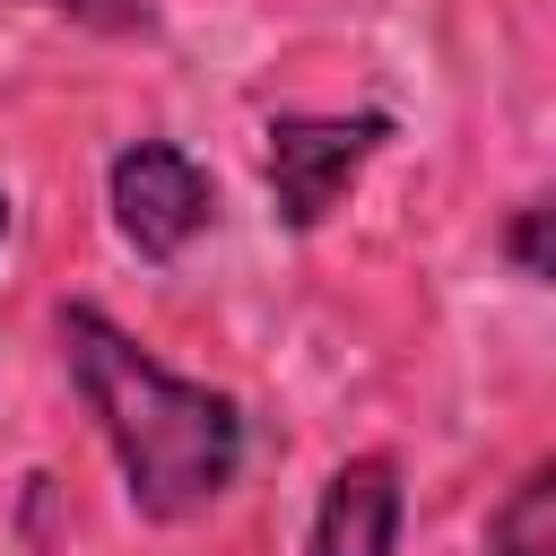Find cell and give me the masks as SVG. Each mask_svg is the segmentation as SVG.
Instances as JSON below:
<instances>
[{
    "instance_id": "5b68a950",
    "label": "cell",
    "mask_w": 556,
    "mask_h": 556,
    "mask_svg": "<svg viewBox=\"0 0 556 556\" xmlns=\"http://www.w3.org/2000/svg\"><path fill=\"white\" fill-rule=\"evenodd\" d=\"M486 556H556V460H530L486 513Z\"/></svg>"
},
{
    "instance_id": "277c9868",
    "label": "cell",
    "mask_w": 556,
    "mask_h": 556,
    "mask_svg": "<svg viewBox=\"0 0 556 556\" xmlns=\"http://www.w3.org/2000/svg\"><path fill=\"white\" fill-rule=\"evenodd\" d=\"M400 521H408L400 460H391V452H348V460L321 478L304 556H400Z\"/></svg>"
},
{
    "instance_id": "8992f818",
    "label": "cell",
    "mask_w": 556,
    "mask_h": 556,
    "mask_svg": "<svg viewBox=\"0 0 556 556\" xmlns=\"http://www.w3.org/2000/svg\"><path fill=\"white\" fill-rule=\"evenodd\" d=\"M495 252L513 261V278H530V287H547V200H521V208L504 217V235H495Z\"/></svg>"
},
{
    "instance_id": "52a82bcc",
    "label": "cell",
    "mask_w": 556,
    "mask_h": 556,
    "mask_svg": "<svg viewBox=\"0 0 556 556\" xmlns=\"http://www.w3.org/2000/svg\"><path fill=\"white\" fill-rule=\"evenodd\" d=\"M35 9H61V17H96V26H148L130 0H35Z\"/></svg>"
},
{
    "instance_id": "ba28073f",
    "label": "cell",
    "mask_w": 556,
    "mask_h": 556,
    "mask_svg": "<svg viewBox=\"0 0 556 556\" xmlns=\"http://www.w3.org/2000/svg\"><path fill=\"white\" fill-rule=\"evenodd\" d=\"M0 235H9V191H0Z\"/></svg>"
},
{
    "instance_id": "6da1fadb",
    "label": "cell",
    "mask_w": 556,
    "mask_h": 556,
    "mask_svg": "<svg viewBox=\"0 0 556 556\" xmlns=\"http://www.w3.org/2000/svg\"><path fill=\"white\" fill-rule=\"evenodd\" d=\"M61 365L78 382V400H87V417H96L139 521H156V530L200 521L243 478V408H235V391H208V382L174 374L113 313L61 304Z\"/></svg>"
},
{
    "instance_id": "3957f363",
    "label": "cell",
    "mask_w": 556,
    "mask_h": 556,
    "mask_svg": "<svg viewBox=\"0 0 556 556\" xmlns=\"http://www.w3.org/2000/svg\"><path fill=\"white\" fill-rule=\"evenodd\" d=\"M391 113H269L261 130V174H269V217L287 235H313L348 182L382 156Z\"/></svg>"
},
{
    "instance_id": "7a4b0ae2",
    "label": "cell",
    "mask_w": 556,
    "mask_h": 556,
    "mask_svg": "<svg viewBox=\"0 0 556 556\" xmlns=\"http://www.w3.org/2000/svg\"><path fill=\"white\" fill-rule=\"evenodd\" d=\"M104 208H113V235L139 252V261H156V269H174L200 235H208V217H217V174L182 148V139H122L113 148V165H104Z\"/></svg>"
}]
</instances>
